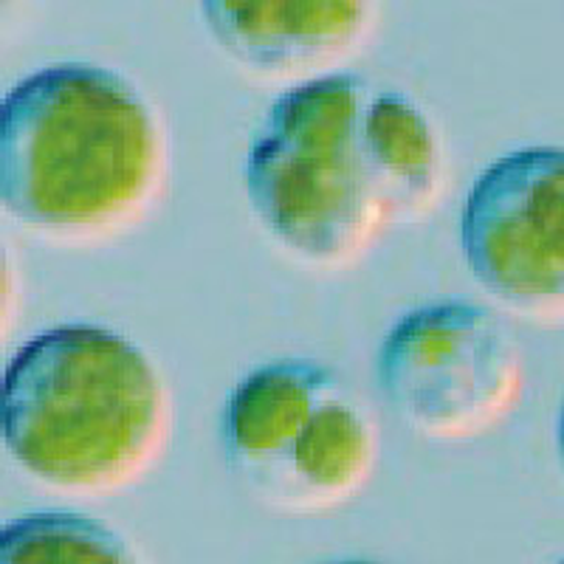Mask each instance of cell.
<instances>
[{"label":"cell","mask_w":564,"mask_h":564,"mask_svg":"<svg viewBox=\"0 0 564 564\" xmlns=\"http://www.w3.org/2000/svg\"><path fill=\"white\" fill-rule=\"evenodd\" d=\"M164 119L124 74L57 63L0 102V204L26 229L110 238L148 215L167 184Z\"/></svg>","instance_id":"2"},{"label":"cell","mask_w":564,"mask_h":564,"mask_svg":"<svg viewBox=\"0 0 564 564\" xmlns=\"http://www.w3.org/2000/svg\"><path fill=\"white\" fill-rule=\"evenodd\" d=\"M220 52L260 77H319L367 40L379 0H198Z\"/></svg>","instance_id":"7"},{"label":"cell","mask_w":564,"mask_h":564,"mask_svg":"<svg viewBox=\"0 0 564 564\" xmlns=\"http://www.w3.org/2000/svg\"><path fill=\"white\" fill-rule=\"evenodd\" d=\"M220 443L254 500L285 513H322L367 486L381 432L334 367L285 356L246 372L229 392Z\"/></svg>","instance_id":"4"},{"label":"cell","mask_w":564,"mask_h":564,"mask_svg":"<svg viewBox=\"0 0 564 564\" xmlns=\"http://www.w3.org/2000/svg\"><path fill=\"white\" fill-rule=\"evenodd\" d=\"M0 564H148L110 522L79 511H37L0 531Z\"/></svg>","instance_id":"8"},{"label":"cell","mask_w":564,"mask_h":564,"mask_svg":"<svg viewBox=\"0 0 564 564\" xmlns=\"http://www.w3.org/2000/svg\"><path fill=\"white\" fill-rule=\"evenodd\" d=\"M558 564H564V562H558Z\"/></svg>","instance_id":"11"},{"label":"cell","mask_w":564,"mask_h":564,"mask_svg":"<svg viewBox=\"0 0 564 564\" xmlns=\"http://www.w3.org/2000/svg\"><path fill=\"white\" fill-rule=\"evenodd\" d=\"M387 406L426 441H475L522 398V347L500 311L446 296L406 311L376 352Z\"/></svg>","instance_id":"5"},{"label":"cell","mask_w":564,"mask_h":564,"mask_svg":"<svg viewBox=\"0 0 564 564\" xmlns=\"http://www.w3.org/2000/svg\"><path fill=\"white\" fill-rule=\"evenodd\" d=\"M322 564H381V562H372V558H334V562H322Z\"/></svg>","instance_id":"10"},{"label":"cell","mask_w":564,"mask_h":564,"mask_svg":"<svg viewBox=\"0 0 564 564\" xmlns=\"http://www.w3.org/2000/svg\"><path fill=\"white\" fill-rule=\"evenodd\" d=\"M254 218L314 265L359 260L387 229L421 220L443 189V148L426 110L361 74H319L282 90L246 155Z\"/></svg>","instance_id":"1"},{"label":"cell","mask_w":564,"mask_h":564,"mask_svg":"<svg viewBox=\"0 0 564 564\" xmlns=\"http://www.w3.org/2000/svg\"><path fill=\"white\" fill-rule=\"evenodd\" d=\"M457 238L494 302L564 325V148L536 144L491 161L468 189Z\"/></svg>","instance_id":"6"},{"label":"cell","mask_w":564,"mask_h":564,"mask_svg":"<svg viewBox=\"0 0 564 564\" xmlns=\"http://www.w3.org/2000/svg\"><path fill=\"white\" fill-rule=\"evenodd\" d=\"M556 455H558V466L564 471V401L562 410H558V421H556Z\"/></svg>","instance_id":"9"},{"label":"cell","mask_w":564,"mask_h":564,"mask_svg":"<svg viewBox=\"0 0 564 564\" xmlns=\"http://www.w3.org/2000/svg\"><path fill=\"white\" fill-rule=\"evenodd\" d=\"M3 446L54 491L105 497L155 466L173 395L148 350L105 325L48 327L14 350L0 381Z\"/></svg>","instance_id":"3"}]
</instances>
